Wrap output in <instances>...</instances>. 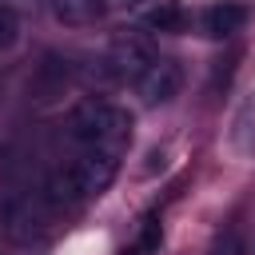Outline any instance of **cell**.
I'll return each instance as SVG.
<instances>
[{
  "label": "cell",
  "instance_id": "11",
  "mask_svg": "<svg viewBox=\"0 0 255 255\" xmlns=\"http://www.w3.org/2000/svg\"><path fill=\"white\" fill-rule=\"evenodd\" d=\"M159 247V223L155 219H143V227H139V239L124 251V255H151Z\"/></svg>",
  "mask_w": 255,
  "mask_h": 255
},
{
  "label": "cell",
  "instance_id": "1",
  "mask_svg": "<svg viewBox=\"0 0 255 255\" xmlns=\"http://www.w3.org/2000/svg\"><path fill=\"white\" fill-rule=\"evenodd\" d=\"M68 135L80 147H96V151H124L131 139V116L108 100H84L72 120H68Z\"/></svg>",
  "mask_w": 255,
  "mask_h": 255
},
{
  "label": "cell",
  "instance_id": "4",
  "mask_svg": "<svg viewBox=\"0 0 255 255\" xmlns=\"http://www.w3.org/2000/svg\"><path fill=\"white\" fill-rule=\"evenodd\" d=\"M151 60H155L151 40H147V36H139L135 28L116 32V36H112V44H108V64H112V72H116L120 80H135Z\"/></svg>",
  "mask_w": 255,
  "mask_h": 255
},
{
  "label": "cell",
  "instance_id": "10",
  "mask_svg": "<svg viewBox=\"0 0 255 255\" xmlns=\"http://www.w3.org/2000/svg\"><path fill=\"white\" fill-rule=\"evenodd\" d=\"M16 44H20V16L8 4H0V52H8Z\"/></svg>",
  "mask_w": 255,
  "mask_h": 255
},
{
  "label": "cell",
  "instance_id": "9",
  "mask_svg": "<svg viewBox=\"0 0 255 255\" xmlns=\"http://www.w3.org/2000/svg\"><path fill=\"white\" fill-rule=\"evenodd\" d=\"M183 24H187V16L175 0H151L143 8V28L147 32H183Z\"/></svg>",
  "mask_w": 255,
  "mask_h": 255
},
{
  "label": "cell",
  "instance_id": "8",
  "mask_svg": "<svg viewBox=\"0 0 255 255\" xmlns=\"http://www.w3.org/2000/svg\"><path fill=\"white\" fill-rule=\"evenodd\" d=\"M64 84H68V60H60V56H48L44 64H40V72H36V80H32V92H36V100H56L60 92H64Z\"/></svg>",
  "mask_w": 255,
  "mask_h": 255
},
{
  "label": "cell",
  "instance_id": "7",
  "mask_svg": "<svg viewBox=\"0 0 255 255\" xmlns=\"http://www.w3.org/2000/svg\"><path fill=\"white\" fill-rule=\"evenodd\" d=\"M48 8L68 28H88L104 16V0H48Z\"/></svg>",
  "mask_w": 255,
  "mask_h": 255
},
{
  "label": "cell",
  "instance_id": "12",
  "mask_svg": "<svg viewBox=\"0 0 255 255\" xmlns=\"http://www.w3.org/2000/svg\"><path fill=\"white\" fill-rule=\"evenodd\" d=\"M211 255H243V239H239V231H223V235L215 239Z\"/></svg>",
  "mask_w": 255,
  "mask_h": 255
},
{
  "label": "cell",
  "instance_id": "5",
  "mask_svg": "<svg viewBox=\"0 0 255 255\" xmlns=\"http://www.w3.org/2000/svg\"><path fill=\"white\" fill-rule=\"evenodd\" d=\"M44 207L40 203H32V195H20V199H8L4 203V231L12 235V239H20V243H28V239H36L40 231H44Z\"/></svg>",
  "mask_w": 255,
  "mask_h": 255
},
{
  "label": "cell",
  "instance_id": "3",
  "mask_svg": "<svg viewBox=\"0 0 255 255\" xmlns=\"http://www.w3.org/2000/svg\"><path fill=\"white\" fill-rule=\"evenodd\" d=\"M179 88H183V72H179L175 60H159V56H155V60L135 76V96H139L143 108H159V104L175 100Z\"/></svg>",
  "mask_w": 255,
  "mask_h": 255
},
{
  "label": "cell",
  "instance_id": "2",
  "mask_svg": "<svg viewBox=\"0 0 255 255\" xmlns=\"http://www.w3.org/2000/svg\"><path fill=\"white\" fill-rule=\"evenodd\" d=\"M64 171H68V179H72V191H76L80 199H92V195H100V191L112 187V179H116V171H120V155H116V151L84 147Z\"/></svg>",
  "mask_w": 255,
  "mask_h": 255
},
{
  "label": "cell",
  "instance_id": "6",
  "mask_svg": "<svg viewBox=\"0 0 255 255\" xmlns=\"http://www.w3.org/2000/svg\"><path fill=\"white\" fill-rule=\"evenodd\" d=\"M203 36H211V40H231L235 32H243V24H247V4H239V0H219V4H211L207 12H203Z\"/></svg>",
  "mask_w": 255,
  "mask_h": 255
}]
</instances>
